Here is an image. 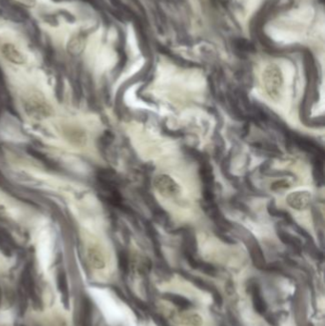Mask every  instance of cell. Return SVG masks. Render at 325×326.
<instances>
[{"label": "cell", "mask_w": 325, "mask_h": 326, "mask_svg": "<svg viewBox=\"0 0 325 326\" xmlns=\"http://www.w3.org/2000/svg\"><path fill=\"white\" fill-rule=\"evenodd\" d=\"M86 46V37L82 34H77L71 38L69 41L67 49L68 52L73 55H79L84 51Z\"/></svg>", "instance_id": "52a82bcc"}, {"label": "cell", "mask_w": 325, "mask_h": 326, "mask_svg": "<svg viewBox=\"0 0 325 326\" xmlns=\"http://www.w3.org/2000/svg\"><path fill=\"white\" fill-rule=\"evenodd\" d=\"M1 52L8 61L14 64L21 65L25 62L24 55L14 46V44L11 43L3 44L1 47Z\"/></svg>", "instance_id": "5b68a950"}, {"label": "cell", "mask_w": 325, "mask_h": 326, "mask_svg": "<svg viewBox=\"0 0 325 326\" xmlns=\"http://www.w3.org/2000/svg\"><path fill=\"white\" fill-rule=\"evenodd\" d=\"M154 321L155 323L159 326H169L168 324L163 320L162 318H161L160 316H154Z\"/></svg>", "instance_id": "4fadbf2b"}, {"label": "cell", "mask_w": 325, "mask_h": 326, "mask_svg": "<svg viewBox=\"0 0 325 326\" xmlns=\"http://www.w3.org/2000/svg\"><path fill=\"white\" fill-rule=\"evenodd\" d=\"M163 298L173 302L176 306L181 309H189L190 307H192V302L190 301L189 299H186L180 295L166 293V294H164Z\"/></svg>", "instance_id": "30bf717a"}, {"label": "cell", "mask_w": 325, "mask_h": 326, "mask_svg": "<svg viewBox=\"0 0 325 326\" xmlns=\"http://www.w3.org/2000/svg\"><path fill=\"white\" fill-rule=\"evenodd\" d=\"M62 132L66 137V139L71 143H75L76 145H83L84 143H86L85 133L77 127H72L70 125H66V126H64Z\"/></svg>", "instance_id": "8992f818"}, {"label": "cell", "mask_w": 325, "mask_h": 326, "mask_svg": "<svg viewBox=\"0 0 325 326\" xmlns=\"http://www.w3.org/2000/svg\"><path fill=\"white\" fill-rule=\"evenodd\" d=\"M57 286L59 288V291L61 292L62 296H63V301L64 303L67 305V301H68V296H69V291H68V285H67V282H66V279L64 277V275H60L57 279Z\"/></svg>", "instance_id": "8fae6325"}, {"label": "cell", "mask_w": 325, "mask_h": 326, "mask_svg": "<svg viewBox=\"0 0 325 326\" xmlns=\"http://www.w3.org/2000/svg\"><path fill=\"white\" fill-rule=\"evenodd\" d=\"M286 203L294 210L303 211L307 209L311 204V193L306 190L292 192L286 197Z\"/></svg>", "instance_id": "277c9868"}, {"label": "cell", "mask_w": 325, "mask_h": 326, "mask_svg": "<svg viewBox=\"0 0 325 326\" xmlns=\"http://www.w3.org/2000/svg\"><path fill=\"white\" fill-rule=\"evenodd\" d=\"M25 114L32 120L43 121L53 116L54 109L45 96L39 92H32L22 99Z\"/></svg>", "instance_id": "6da1fadb"}, {"label": "cell", "mask_w": 325, "mask_h": 326, "mask_svg": "<svg viewBox=\"0 0 325 326\" xmlns=\"http://www.w3.org/2000/svg\"><path fill=\"white\" fill-rule=\"evenodd\" d=\"M92 303L87 297H84L82 300L81 323L82 326H92Z\"/></svg>", "instance_id": "9c48e42d"}, {"label": "cell", "mask_w": 325, "mask_h": 326, "mask_svg": "<svg viewBox=\"0 0 325 326\" xmlns=\"http://www.w3.org/2000/svg\"><path fill=\"white\" fill-rule=\"evenodd\" d=\"M252 299H253V305L256 312L264 315L267 311V305L260 294V290L257 285H252L250 287Z\"/></svg>", "instance_id": "ba28073f"}, {"label": "cell", "mask_w": 325, "mask_h": 326, "mask_svg": "<svg viewBox=\"0 0 325 326\" xmlns=\"http://www.w3.org/2000/svg\"><path fill=\"white\" fill-rule=\"evenodd\" d=\"M262 84L269 98L278 102L283 95L284 86V78L282 69L277 64L267 65L262 73Z\"/></svg>", "instance_id": "7a4b0ae2"}, {"label": "cell", "mask_w": 325, "mask_h": 326, "mask_svg": "<svg viewBox=\"0 0 325 326\" xmlns=\"http://www.w3.org/2000/svg\"><path fill=\"white\" fill-rule=\"evenodd\" d=\"M17 2H19L20 4L27 6V7H34L37 4L36 0H15Z\"/></svg>", "instance_id": "7c38bea8"}, {"label": "cell", "mask_w": 325, "mask_h": 326, "mask_svg": "<svg viewBox=\"0 0 325 326\" xmlns=\"http://www.w3.org/2000/svg\"><path fill=\"white\" fill-rule=\"evenodd\" d=\"M154 187L164 198H174L180 193V186L174 177L168 174L157 175L154 181Z\"/></svg>", "instance_id": "3957f363"}]
</instances>
